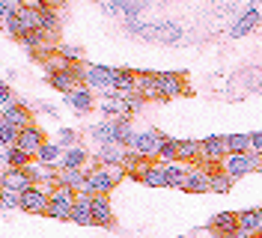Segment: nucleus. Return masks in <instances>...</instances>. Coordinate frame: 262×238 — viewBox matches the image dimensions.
<instances>
[{"mask_svg":"<svg viewBox=\"0 0 262 238\" xmlns=\"http://www.w3.org/2000/svg\"><path fill=\"white\" fill-rule=\"evenodd\" d=\"M75 78H83L90 86H114L116 80V69H107V66H86V69H78Z\"/></svg>","mask_w":262,"mask_h":238,"instance_id":"423d86ee","label":"nucleus"},{"mask_svg":"<svg viewBox=\"0 0 262 238\" xmlns=\"http://www.w3.org/2000/svg\"><path fill=\"white\" fill-rule=\"evenodd\" d=\"M250 152H256V155H262V131H256V134H250Z\"/></svg>","mask_w":262,"mask_h":238,"instance_id":"58836bf2","label":"nucleus"},{"mask_svg":"<svg viewBox=\"0 0 262 238\" xmlns=\"http://www.w3.org/2000/svg\"><path fill=\"white\" fill-rule=\"evenodd\" d=\"M164 167H167V188H182L185 190V182H188V173H191V164L173 161V164H164Z\"/></svg>","mask_w":262,"mask_h":238,"instance_id":"4468645a","label":"nucleus"},{"mask_svg":"<svg viewBox=\"0 0 262 238\" xmlns=\"http://www.w3.org/2000/svg\"><path fill=\"white\" fill-rule=\"evenodd\" d=\"M3 164H6L9 170H24V167H30V155H27L24 149L12 146V149H3Z\"/></svg>","mask_w":262,"mask_h":238,"instance_id":"f3484780","label":"nucleus"},{"mask_svg":"<svg viewBox=\"0 0 262 238\" xmlns=\"http://www.w3.org/2000/svg\"><path fill=\"white\" fill-rule=\"evenodd\" d=\"M36 12H39V30L42 33H54L57 30V18H54V12H51L48 6L36 3Z\"/></svg>","mask_w":262,"mask_h":238,"instance_id":"c85d7f7f","label":"nucleus"},{"mask_svg":"<svg viewBox=\"0 0 262 238\" xmlns=\"http://www.w3.org/2000/svg\"><path fill=\"white\" fill-rule=\"evenodd\" d=\"M0 101H3V111L15 107V104H12V93H9V86H3V90H0Z\"/></svg>","mask_w":262,"mask_h":238,"instance_id":"ea45409f","label":"nucleus"},{"mask_svg":"<svg viewBox=\"0 0 262 238\" xmlns=\"http://www.w3.org/2000/svg\"><path fill=\"white\" fill-rule=\"evenodd\" d=\"M15 206H18V193L3 190V208H15Z\"/></svg>","mask_w":262,"mask_h":238,"instance_id":"a19ab883","label":"nucleus"},{"mask_svg":"<svg viewBox=\"0 0 262 238\" xmlns=\"http://www.w3.org/2000/svg\"><path fill=\"white\" fill-rule=\"evenodd\" d=\"M176 143H179V140H170V137H164V143H161V152H158V158H164L167 164L179 161V152H176Z\"/></svg>","mask_w":262,"mask_h":238,"instance_id":"2f4dec72","label":"nucleus"},{"mask_svg":"<svg viewBox=\"0 0 262 238\" xmlns=\"http://www.w3.org/2000/svg\"><path fill=\"white\" fill-rule=\"evenodd\" d=\"M212 176H214V170H206V167H194V164H191L185 190H188V193H206V190H212Z\"/></svg>","mask_w":262,"mask_h":238,"instance_id":"1a4fd4ad","label":"nucleus"},{"mask_svg":"<svg viewBox=\"0 0 262 238\" xmlns=\"http://www.w3.org/2000/svg\"><path fill=\"white\" fill-rule=\"evenodd\" d=\"M212 229H217L221 235L235 232V229H238V214H235V211H224V214H217V218L212 221Z\"/></svg>","mask_w":262,"mask_h":238,"instance_id":"5701e85b","label":"nucleus"},{"mask_svg":"<svg viewBox=\"0 0 262 238\" xmlns=\"http://www.w3.org/2000/svg\"><path fill=\"white\" fill-rule=\"evenodd\" d=\"M143 182L152 185V188H167V167L164 164H146Z\"/></svg>","mask_w":262,"mask_h":238,"instance_id":"412c9836","label":"nucleus"},{"mask_svg":"<svg viewBox=\"0 0 262 238\" xmlns=\"http://www.w3.org/2000/svg\"><path fill=\"white\" fill-rule=\"evenodd\" d=\"M75 72H72V69H66V72H51V86H54V90H60V93H72V90H78V86H75Z\"/></svg>","mask_w":262,"mask_h":238,"instance_id":"6ab92c4d","label":"nucleus"},{"mask_svg":"<svg viewBox=\"0 0 262 238\" xmlns=\"http://www.w3.org/2000/svg\"><path fill=\"white\" fill-rule=\"evenodd\" d=\"M119 176H122L119 167H116V170H93V173H86L83 193H90V197H107V193L114 190V185H116Z\"/></svg>","mask_w":262,"mask_h":238,"instance_id":"7ed1b4c3","label":"nucleus"},{"mask_svg":"<svg viewBox=\"0 0 262 238\" xmlns=\"http://www.w3.org/2000/svg\"><path fill=\"white\" fill-rule=\"evenodd\" d=\"M60 185L69 188V190H83L86 173H83V170H60Z\"/></svg>","mask_w":262,"mask_h":238,"instance_id":"b1692460","label":"nucleus"},{"mask_svg":"<svg viewBox=\"0 0 262 238\" xmlns=\"http://www.w3.org/2000/svg\"><path fill=\"white\" fill-rule=\"evenodd\" d=\"M107 12H122V15H137L140 12V3H104Z\"/></svg>","mask_w":262,"mask_h":238,"instance_id":"72a5a7b5","label":"nucleus"},{"mask_svg":"<svg viewBox=\"0 0 262 238\" xmlns=\"http://www.w3.org/2000/svg\"><path fill=\"white\" fill-rule=\"evenodd\" d=\"M256 24H259V12H256V9H247L245 15L232 24V30L229 33H232V36H245V33H250Z\"/></svg>","mask_w":262,"mask_h":238,"instance_id":"4be33fe9","label":"nucleus"},{"mask_svg":"<svg viewBox=\"0 0 262 238\" xmlns=\"http://www.w3.org/2000/svg\"><path fill=\"white\" fill-rule=\"evenodd\" d=\"M93 221L101 223V226H111V203L107 197H93Z\"/></svg>","mask_w":262,"mask_h":238,"instance_id":"393cba45","label":"nucleus"},{"mask_svg":"<svg viewBox=\"0 0 262 238\" xmlns=\"http://www.w3.org/2000/svg\"><path fill=\"white\" fill-rule=\"evenodd\" d=\"M6 27H9V33H15L21 39L36 33L39 30V12H36V6H18V12L6 21Z\"/></svg>","mask_w":262,"mask_h":238,"instance_id":"39448f33","label":"nucleus"},{"mask_svg":"<svg viewBox=\"0 0 262 238\" xmlns=\"http://www.w3.org/2000/svg\"><path fill=\"white\" fill-rule=\"evenodd\" d=\"M51 203H63V206H72V208H75L78 197H75V190L63 188V185H57V188L51 190Z\"/></svg>","mask_w":262,"mask_h":238,"instance_id":"7c9ffc66","label":"nucleus"},{"mask_svg":"<svg viewBox=\"0 0 262 238\" xmlns=\"http://www.w3.org/2000/svg\"><path fill=\"white\" fill-rule=\"evenodd\" d=\"M137 93L143 95V98H161L158 78H155V75H140V78H137Z\"/></svg>","mask_w":262,"mask_h":238,"instance_id":"a878e982","label":"nucleus"},{"mask_svg":"<svg viewBox=\"0 0 262 238\" xmlns=\"http://www.w3.org/2000/svg\"><path fill=\"white\" fill-rule=\"evenodd\" d=\"M24 170H27V176L33 179V185H36V182H42V179H51V170L45 167V164H42V167L30 164V167H24Z\"/></svg>","mask_w":262,"mask_h":238,"instance_id":"4c0bfd02","label":"nucleus"},{"mask_svg":"<svg viewBox=\"0 0 262 238\" xmlns=\"http://www.w3.org/2000/svg\"><path fill=\"white\" fill-rule=\"evenodd\" d=\"M48 218H57V221H72V206L51 203V206H48Z\"/></svg>","mask_w":262,"mask_h":238,"instance_id":"f704fd0d","label":"nucleus"},{"mask_svg":"<svg viewBox=\"0 0 262 238\" xmlns=\"http://www.w3.org/2000/svg\"><path fill=\"white\" fill-rule=\"evenodd\" d=\"M33 188V179L27 176V170H6L3 173V190H9V193H24V190Z\"/></svg>","mask_w":262,"mask_h":238,"instance_id":"9d476101","label":"nucleus"},{"mask_svg":"<svg viewBox=\"0 0 262 238\" xmlns=\"http://www.w3.org/2000/svg\"><path fill=\"white\" fill-rule=\"evenodd\" d=\"M42 146H45V134L39 131V128H24L21 131V137H18V149H24L27 155H39L42 152Z\"/></svg>","mask_w":262,"mask_h":238,"instance_id":"9b49d317","label":"nucleus"},{"mask_svg":"<svg viewBox=\"0 0 262 238\" xmlns=\"http://www.w3.org/2000/svg\"><path fill=\"white\" fill-rule=\"evenodd\" d=\"M18 137H21V131L12 125H0V140H3V146L6 149H12V146H18Z\"/></svg>","mask_w":262,"mask_h":238,"instance_id":"473e14b6","label":"nucleus"},{"mask_svg":"<svg viewBox=\"0 0 262 238\" xmlns=\"http://www.w3.org/2000/svg\"><path fill=\"white\" fill-rule=\"evenodd\" d=\"M176 152H179V161H194V158H200V143L179 140L176 143Z\"/></svg>","mask_w":262,"mask_h":238,"instance_id":"c756f323","label":"nucleus"},{"mask_svg":"<svg viewBox=\"0 0 262 238\" xmlns=\"http://www.w3.org/2000/svg\"><path fill=\"white\" fill-rule=\"evenodd\" d=\"M98 161L107 167H122L125 161V146H101L98 149Z\"/></svg>","mask_w":262,"mask_h":238,"instance_id":"a211bd4d","label":"nucleus"},{"mask_svg":"<svg viewBox=\"0 0 262 238\" xmlns=\"http://www.w3.org/2000/svg\"><path fill=\"white\" fill-rule=\"evenodd\" d=\"M66 101L72 104V107H78V111H93V93L86 90V86H78V90H72V93L66 95Z\"/></svg>","mask_w":262,"mask_h":238,"instance_id":"aec40b11","label":"nucleus"},{"mask_svg":"<svg viewBox=\"0 0 262 238\" xmlns=\"http://www.w3.org/2000/svg\"><path fill=\"white\" fill-rule=\"evenodd\" d=\"M93 197H90V193H81V197H78V203H75V208H72V221L75 223H81V226H93Z\"/></svg>","mask_w":262,"mask_h":238,"instance_id":"ddd939ff","label":"nucleus"},{"mask_svg":"<svg viewBox=\"0 0 262 238\" xmlns=\"http://www.w3.org/2000/svg\"><path fill=\"white\" fill-rule=\"evenodd\" d=\"M128 30L134 36H146V39H161V42H176L182 39V27L176 24H140V21H128Z\"/></svg>","mask_w":262,"mask_h":238,"instance_id":"f03ea898","label":"nucleus"},{"mask_svg":"<svg viewBox=\"0 0 262 238\" xmlns=\"http://www.w3.org/2000/svg\"><path fill=\"white\" fill-rule=\"evenodd\" d=\"M48 206H51V193L45 185H33L30 190H24L18 197V208L30 211V214H48Z\"/></svg>","mask_w":262,"mask_h":238,"instance_id":"20e7f679","label":"nucleus"},{"mask_svg":"<svg viewBox=\"0 0 262 238\" xmlns=\"http://www.w3.org/2000/svg\"><path fill=\"white\" fill-rule=\"evenodd\" d=\"M227 158V143L224 137H206L200 140V161L203 164H217V161Z\"/></svg>","mask_w":262,"mask_h":238,"instance_id":"6e6552de","label":"nucleus"},{"mask_svg":"<svg viewBox=\"0 0 262 238\" xmlns=\"http://www.w3.org/2000/svg\"><path fill=\"white\" fill-rule=\"evenodd\" d=\"M229 188H232V179H229L227 173H214L212 176V190L214 193H227Z\"/></svg>","mask_w":262,"mask_h":238,"instance_id":"c9c22d12","label":"nucleus"},{"mask_svg":"<svg viewBox=\"0 0 262 238\" xmlns=\"http://www.w3.org/2000/svg\"><path fill=\"white\" fill-rule=\"evenodd\" d=\"M0 125H12V128H18V131H24V128H30V113L24 111L21 104H15V107L3 111V116H0Z\"/></svg>","mask_w":262,"mask_h":238,"instance_id":"dca6fc26","label":"nucleus"},{"mask_svg":"<svg viewBox=\"0 0 262 238\" xmlns=\"http://www.w3.org/2000/svg\"><path fill=\"white\" fill-rule=\"evenodd\" d=\"M155 78H158V86H161V98H176L185 90V83L176 72H155Z\"/></svg>","mask_w":262,"mask_h":238,"instance_id":"f8f14e48","label":"nucleus"},{"mask_svg":"<svg viewBox=\"0 0 262 238\" xmlns=\"http://www.w3.org/2000/svg\"><path fill=\"white\" fill-rule=\"evenodd\" d=\"M238 229L247 232V235H259L262 232V208H250V211H242L238 214Z\"/></svg>","mask_w":262,"mask_h":238,"instance_id":"2eb2a0df","label":"nucleus"},{"mask_svg":"<svg viewBox=\"0 0 262 238\" xmlns=\"http://www.w3.org/2000/svg\"><path fill=\"white\" fill-rule=\"evenodd\" d=\"M221 167H224V173L235 182V179H242L247 176L250 170H259L262 167V155L256 152H238V155H227V158L221 161Z\"/></svg>","mask_w":262,"mask_h":238,"instance_id":"f257e3e1","label":"nucleus"},{"mask_svg":"<svg viewBox=\"0 0 262 238\" xmlns=\"http://www.w3.org/2000/svg\"><path fill=\"white\" fill-rule=\"evenodd\" d=\"M83 164H86V152L83 149H69L63 155V161H60L63 170H86Z\"/></svg>","mask_w":262,"mask_h":238,"instance_id":"bb28decb","label":"nucleus"},{"mask_svg":"<svg viewBox=\"0 0 262 238\" xmlns=\"http://www.w3.org/2000/svg\"><path fill=\"white\" fill-rule=\"evenodd\" d=\"M39 158H42V164H54V161L60 158V146L57 143H45L42 152H39Z\"/></svg>","mask_w":262,"mask_h":238,"instance_id":"e433bc0d","label":"nucleus"},{"mask_svg":"<svg viewBox=\"0 0 262 238\" xmlns=\"http://www.w3.org/2000/svg\"><path fill=\"white\" fill-rule=\"evenodd\" d=\"M224 143H227V155L250 152V134H229V137H224Z\"/></svg>","mask_w":262,"mask_h":238,"instance_id":"cd10ccee","label":"nucleus"},{"mask_svg":"<svg viewBox=\"0 0 262 238\" xmlns=\"http://www.w3.org/2000/svg\"><path fill=\"white\" fill-rule=\"evenodd\" d=\"M161 143H164V137L158 131H140L134 146H131V152H137L140 158H152V155L161 152Z\"/></svg>","mask_w":262,"mask_h":238,"instance_id":"0eeeda50","label":"nucleus"}]
</instances>
